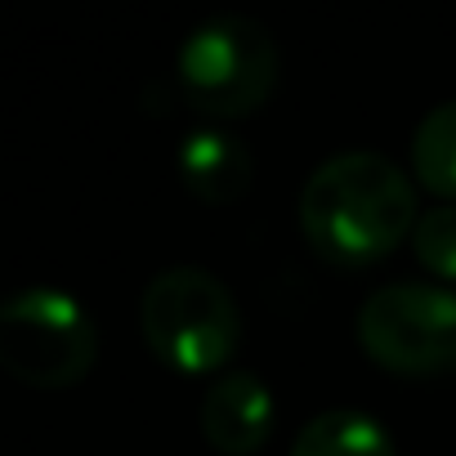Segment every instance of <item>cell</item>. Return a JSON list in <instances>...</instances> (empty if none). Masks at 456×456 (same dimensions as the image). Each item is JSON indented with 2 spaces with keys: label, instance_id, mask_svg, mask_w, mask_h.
I'll use <instances>...</instances> for the list:
<instances>
[{
  "label": "cell",
  "instance_id": "277c9868",
  "mask_svg": "<svg viewBox=\"0 0 456 456\" xmlns=\"http://www.w3.org/2000/svg\"><path fill=\"white\" fill-rule=\"evenodd\" d=\"M99 358V327L59 287H28L0 305V367L32 389H72Z\"/></svg>",
  "mask_w": 456,
  "mask_h": 456
},
{
  "label": "cell",
  "instance_id": "52a82bcc",
  "mask_svg": "<svg viewBox=\"0 0 456 456\" xmlns=\"http://www.w3.org/2000/svg\"><path fill=\"white\" fill-rule=\"evenodd\" d=\"M175 170H179V183L206 201V206H233L251 192V179H256V157L251 148L228 134L219 126H201L192 130L179 152H175Z\"/></svg>",
  "mask_w": 456,
  "mask_h": 456
},
{
  "label": "cell",
  "instance_id": "30bf717a",
  "mask_svg": "<svg viewBox=\"0 0 456 456\" xmlns=\"http://www.w3.org/2000/svg\"><path fill=\"white\" fill-rule=\"evenodd\" d=\"M411 251L420 269H429L443 282H456V201H443L420 215L416 233H411Z\"/></svg>",
  "mask_w": 456,
  "mask_h": 456
},
{
  "label": "cell",
  "instance_id": "9c48e42d",
  "mask_svg": "<svg viewBox=\"0 0 456 456\" xmlns=\"http://www.w3.org/2000/svg\"><path fill=\"white\" fill-rule=\"evenodd\" d=\"M411 170L420 188L456 201V99L429 108L411 134Z\"/></svg>",
  "mask_w": 456,
  "mask_h": 456
},
{
  "label": "cell",
  "instance_id": "6da1fadb",
  "mask_svg": "<svg viewBox=\"0 0 456 456\" xmlns=\"http://www.w3.org/2000/svg\"><path fill=\"white\" fill-rule=\"evenodd\" d=\"M420 206L398 161L380 152L327 157L300 192V228L318 256L336 265H376L416 233Z\"/></svg>",
  "mask_w": 456,
  "mask_h": 456
},
{
  "label": "cell",
  "instance_id": "8992f818",
  "mask_svg": "<svg viewBox=\"0 0 456 456\" xmlns=\"http://www.w3.org/2000/svg\"><path fill=\"white\" fill-rule=\"evenodd\" d=\"M273 420H278V403L269 385L247 367L224 371L201 398V434L219 456L260 452L273 434Z\"/></svg>",
  "mask_w": 456,
  "mask_h": 456
},
{
  "label": "cell",
  "instance_id": "5b68a950",
  "mask_svg": "<svg viewBox=\"0 0 456 456\" xmlns=\"http://www.w3.org/2000/svg\"><path fill=\"white\" fill-rule=\"evenodd\" d=\"M358 345L394 376L456 371V296L429 282H389L362 300Z\"/></svg>",
  "mask_w": 456,
  "mask_h": 456
},
{
  "label": "cell",
  "instance_id": "3957f363",
  "mask_svg": "<svg viewBox=\"0 0 456 456\" xmlns=\"http://www.w3.org/2000/svg\"><path fill=\"white\" fill-rule=\"evenodd\" d=\"M278 41L247 14H224L192 28L175 54L183 99L206 117L260 112L278 86Z\"/></svg>",
  "mask_w": 456,
  "mask_h": 456
},
{
  "label": "cell",
  "instance_id": "ba28073f",
  "mask_svg": "<svg viewBox=\"0 0 456 456\" xmlns=\"http://www.w3.org/2000/svg\"><path fill=\"white\" fill-rule=\"evenodd\" d=\"M291 456H398V447L376 416L354 411V407H336V411L314 416L296 434Z\"/></svg>",
  "mask_w": 456,
  "mask_h": 456
},
{
  "label": "cell",
  "instance_id": "7a4b0ae2",
  "mask_svg": "<svg viewBox=\"0 0 456 456\" xmlns=\"http://www.w3.org/2000/svg\"><path fill=\"white\" fill-rule=\"evenodd\" d=\"M139 331L161 367L179 376H206L238 354L242 309L215 273L179 265L143 287Z\"/></svg>",
  "mask_w": 456,
  "mask_h": 456
}]
</instances>
